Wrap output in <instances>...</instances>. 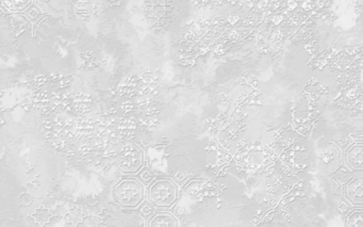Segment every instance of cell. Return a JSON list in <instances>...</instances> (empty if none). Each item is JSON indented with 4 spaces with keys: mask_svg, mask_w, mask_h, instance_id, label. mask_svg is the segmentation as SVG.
Listing matches in <instances>:
<instances>
[{
    "mask_svg": "<svg viewBox=\"0 0 363 227\" xmlns=\"http://www.w3.org/2000/svg\"><path fill=\"white\" fill-rule=\"evenodd\" d=\"M142 163V155L139 150H129L121 160V169L123 171L133 172L139 169Z\"/></svg>",
    "mask_w": 363,
    "mask_h": 227,
    "instance_id": "cell-5",
    "label": "cell"
},
{
    "mask_svg": "<svg viewBox=\"0 0 363 227\" xmlns=\"http://www.w3.org/2000/svg\"><path fill=\"white\" fill-rule=\"evenodd\" d=\"M148 227H178L177 221L167 212H160L150 220Z\"/></svg>",
    "mask_w": 363,
    "mask_h": 227,
    "instance_id": "cell-6",
    "label": "cell"
},
{
    "mask_svg": "<svg viewBox=\"0 0 363 227\" xmlns=\"http://www.w3.org/2000/svg\"><path fill=\"white\" fill-rule=\"evenodd\" d=\"M114 194L116 201L124 207H137L143 199V188L137 180H123L116 186Z\"/></svg>",
    "mask_w": 363,
    "mask_h": 227,
    "instance_id": "cell-1",
    "label": "cell"
},
{
    "mask_svg": "<svg viewBox=\"0 0 363 227\" xmlns=\"http://www.w3.org/2000/svg\"><path fill=\"white\" fill-rule=\"evenodd\" d=\"M345 162L352 171L363 172V143L352 144L345 153Z\"/></svg>",
    "mask_w": 363,
    "mask_h": 227,
    "instance_id": "cell-4",
    "label": "cell"
},
{
    "mask_svg": "<svg viewBox=\"0 0 363 227\" xmlns=\"http://www.w3.org/2000/svg\"><path fill=\"white\" fill-rule=\"evenodd\" d=\"M345 227H363V208L350 210L345 218Z\"/></svg>",
    "mask_w": 363,
    "mask_h": 227,
    "instance_id": "cell-7",
    "label": "cell"
},
{
    "mask_svg": "<svg viewBox=\"0 0 363 227\" xmlns=\"http://www.w3.org/2000/svg\"><path fill=\"white\" fill-rule=\"evenodd\" d=\"M344 194L352 205L363 207V177L354 176L344 186Z\"/></svg>",
    "mask_w": 363,
    "mask_h": 227,
    "instance_id": "cell-3",
    "label": "cell"
},
{
    "mask_svg": "<svg viewBox=\"0 0 363 227\" xmlns=\"http://www.w3.org/2000/svg\"><path fill=\"white\" fill-rule=\"evenodd\" d=\"M150 199L158 207H169L177 199V189L171 180H157L150 187Z\"/></svg>",
    "mask_w": 363,
    "mask_h": 227,
    "instance_id": "cell-2",
    "label": "cell"
}]
</instances>
